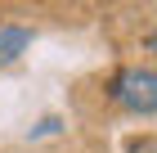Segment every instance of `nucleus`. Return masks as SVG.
<instances>
[{
  "label": "nucleus",
  "instance_id": "obj_1",
  "mask_svg": "<svg viewBox=\"0 0 157 153\" xmlns=\"http://www.w3.org/2000/svg\"><path fill=\"white\" fill-rule=\"evenodd\" d=\"M108 99L126 113H157V72L153 68H121L117 77L108 81Z\"/></svg>",
  "mask_w": 157,
  "mask_h": 153
},
{
  "label": "nucleus",
  "instance_id": "obj_2",
  "mask_svg": "<svg viewBox=\"0 0 157 153\" xmlns=\"http://www.w3.org/2000/svg\"><path fill=\"white\" fill-rule=\"evenodd\" d=\"M27 45H32V32H27V27H0V68L13 63Z\"/></svg>",
  "mask_w": 157,
  "mask_h": 153
},
{
  "label": "nucleus",
  "instance_id": "obj_3",
  "mask_svg": "<svg viewBox=\"0 0 157 153\" xmlns=\"http://www.w3.org/2000/svg\"><path fill=\"white\" fill-rule=\"evenodd\" d=\"M59 126H63V122H59V117H45V122H40V126H36V131H32V135H54V131H59Z\"/></svg>",
  "mask_w": 157,
  "mask_h": 153
},
{
  "label": "nucleus",
  "instance_id": "obj_4",
  "mask_svg": "<svg viewBox=\"0 0 157 153\" xmlns=\"http://www.w3.org/2000/svg\"><path fill=\"white\" fill-rule=\"evenodd\" d=\"M135 153H157V140H144V144H139Z\"/></svg>",
  "mask_w": 157,
  "mask_h": 153
},
{
  "label": "nucleus",
  "instance_id": "obj_5",
  "mask_svg": "<svg viewBox=\"0 0 157 153\" xmlns=\"http://www.w3.org/2000/svg\"><path fill=\"white\" fill-rule=\"evenodd\" d=\"M148 54H157V27L148 32Z\"/></svg>",
  "mask_w": 157,
  "mask_h": 153
}]
</instances>
